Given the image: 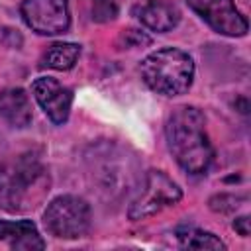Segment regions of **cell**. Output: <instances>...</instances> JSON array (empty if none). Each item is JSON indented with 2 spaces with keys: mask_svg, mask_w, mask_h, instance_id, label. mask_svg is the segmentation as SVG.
Instances as JSON below:
<instances>
[{
  "mask_svg": "<svg viewBox=\"0 0 251 251\" xmlns=\"http://www.w3.org/2000/svg\"><path fill=\"white\" fill-rule=\"evenodd\" d=\"M182 190L180 186L163 171H147L141 188L137 190L135 198L129 202L127 218L129 220H145L149 216H155L163 208L175 206L180 202Z\"/></svg>",
  "mask_w": 251,
  "mask_h": 251,
  "instance_id": "5b68a950",
  "label": "cell"
},
{
  "mask_svg": "<svg viewBox=\"0 0 251 251\" xmlns=\"http://www.w3.org/2000/svg\"><path fill=\"white\" fill-rule=\"evenodd\" d=\"M141 78L157 94H184L194 80L192 57L176 47H165L149 53L141 61Z\"/></svg>",
  "mask_w": 251,
  "mask_h": 251,
  "instance_id": "3957f363",
  "label": "cell"
},
{
  "mask_svg": "<svg viewBox=\"0 0 251 251\" xmlns=\"http://www.w3.org/2000/svg\"><path fill=\"white\" fill-rule=\"evenodd\" d=\"M133 14L145 27L159 31V33L175 29L180 22L178 8L167 0H149L145 4H139V6H135Z\"/></svg>",
  "mask_w": 251,
  "mask_h": 251,
  "instance_id": "30bf717a",
  "label": "cell"
},
{
  "mask_svg": "<svg viewBox=\"0 0 251 251\" xmlns=\"http://www.w3.org/2000/svg\"><path fill=\"white\" fill-rule=\"evenodd\" d=\"M249 216H239V218H235L233 220V229L239 233V235H243V237H247L249 235Z\"/></svg>",
  "mask_w": 251,
  "mask_h": 251,
  "instance_id": "2e32d148",
  "label": "cell"
},
{
  "mask_svg": "<svg viewBox=\"0 0 251 251\" xmlns=\"http://www.w3.org/2000/svg\"><path fill=\"white\" fill-rule=\"evenodd\" d=\"M43 224L47 231L59 239H78L90 229V206L73 194L57 196L47 204Z\"/></svg>",
  "mask_w": 251,
  "mask_h": 251,
  "instance_id": "277c9868",
  "label": "cell"
},
{
  "mask_svg": "<svg viewBox=\"0 0 251 251\" xmlns=\"http://www.w3.org/2000/svg\"><path fill=\"white\" fill-rule=\"evenodd\" d=\"M49 192V173L33 155H22L0 167V208L24 212L35 208Z\"/></svg>",
  "mask_w": 251,
  "mask_h": 251,
  "instance_id": "7a4b0ae2",
  "label": "cell"
},
{
  "mask_svg": "<svg viewBox=\"0 0 251 251\" xmlns=\"http://www.w3.org/2000/svg\"><path fill=\"white\" fill-rule=\"evenodd\" d=\"M118 14L116 0H92V20L96 22H110Z\"/></svg>",
  "mask_w": 251,
  "mask_h": 251,
  "instance_id": "5bb4252c",
  "label": "cell"
},
{
  "mask_svg": "<svg viewBox=\"0 0 251 251\" xmlns=\"http://www.w3.org/2000/svg\"><path fill=\"white\" fill-rule=\"evenodd\" d=\"M31 92L45 116L57 124L63 126L69 120L71 106H73V90L69 86H63L57 78L51 76H39L31 82Z\"/></svg>",
  "mask_w": 251,
  "mask_h": 251,
  "instance_id": "ba28073f",
  "label": "cell"
},
{
  "mask_svg": "<svg viewBox=\"0 0 251 251\" xmlns=\"http://www.w3.org/2000/svg\"><path fill=\"white\" fill-rule=\"evenodd\" d=\"M78 55H80L78 43L57 41V43H51L43 51V55L39 59V67L41 69H53V71H69L78 61Z\"/></svg>",
  "mask_w": 251,
  "mask_h": 251,
  "instance_id": "7c38bea8",
  "label": "cell"
},
{
  "mask_svg": "<svg viewBox=\"0 0 251 251\" xmlns=\"http://www.w3.org/2000/svg\"><path fill=\"white\" fill-rule=\"evenodd\" d=\"M0 241L10 249H45V241L31 220H0Z\"/></svg>",
  "mask_w": 251,
  "mask_h": 251,
  "instance_id": "9c48e42d",
  "label": "cell"
},
{
  "mask_svg": "<svg viewBox=\"0 0 251 251\" xmlns=\"http://www.w3.org/2000/svg\"><path fill=\"white\" fill-rule=\"evenodd\" d=\"M175 235L178 239V245L184 249H226V243L218 235L200 227L182 226L175 231Z\"/></svg>",
  "mask_w": 251,
  "mask_h": 251,
  "instance_id": "4fadbf2b",
  "label": "cell"
},
{
  "mask_svg": "<svg viewBox=\"0 0 251 251\" xmlns=\"http://www.w3.org/2000/svg\"><path fill=\"white\" fill-rule=\"evenodd\" d=\"M169 151L176 165L188 175L208 173L214 161V147L206 133V118L196 106L176 108L165 126Z\"/></svg>",
  "mask_w": 251,
  "mask_h": 251,
  "instance_id": "6da1fadb",
  "label": "cell"
},
{
  "mask_svg": "<svg viewBox=\"0 0 251 251\" xmlns=\"http://www.w3.org/2000/svg\"><path fill=\"white\" fill-rule=\"evenodd\" d=\"M120 41H124V45L126 47H141V45H147V43H151V39L143 33V31H139V29H124V33L120 35Z\"/></svg>",
  "mask_w": 251,
  "mask_h": 251,
  "instance_id": "9a60e30c",
  "label": "cell"
},
{
  "mask_svg": "<svg viewBox=\"0 0 251 251\" xmlns=\"http://www.w3.org/2000/svg\"><path fill=\"white\" fill-rule=\"evenodd\" d=\"M20 14L25 25L39 35L65 33L71 25L69 0H24Z\"/></svg>",
  "mask_w": 251,
  "mask_h": 251,
  "instance_id": "8992f818",
  "label": "cell"
},
{
  "mask_svg": "<svg viewBox=\"0 0 251 251\" xmlns=\"http://www.w3.org/2000/svg\"><path fill=\"white\" fill-rule=\"evenodd\" d=\"M186 4L222 35L241 37L249 29V22L237 10L235 0H186Z\"/></svg>",
  "mask_w": 251,
  "mask_h": 251,
  "instance_id": "52a82bcc",
  "label": "cell"
},
{
  "mask_svg": "<svg viewBox=\"0 0 251 251\" xmlns=\"http://www.w3.org/2000/svg\"><path fill=\"white\" fill-rule=\"evenodd\" d=\"M0 116L14 127H27L31 124V104L22 88H6L0 92Z\"/></svg>",
  "mask_w": 251,
  "mask_h": 251,
  "instance_id": "8fae6325",
  "label": "cell"
}]
</instances>
